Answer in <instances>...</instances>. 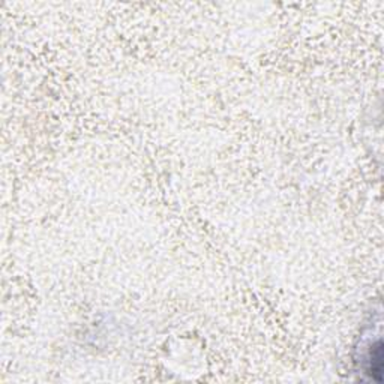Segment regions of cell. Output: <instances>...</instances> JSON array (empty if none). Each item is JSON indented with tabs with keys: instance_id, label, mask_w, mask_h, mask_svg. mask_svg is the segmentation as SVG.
Instances as JSON below:
<instances>
[{
	"instance_id": "1",
	"label": "cell",
	"mask_w": 384,
	"mask_h": 384,
	"mask_svg": "<svg viewBox=\"0 0 384 384\" xmlns=\"http://www.w3.org/2000/svg\"><path fill=\"white\" fill-rule=\"evenodd\" d=\"M365 372L377 381H381L383 372V343L378 338L376 343H371L368 352L364 354Z\"/></svg>"
}]
</instances>
